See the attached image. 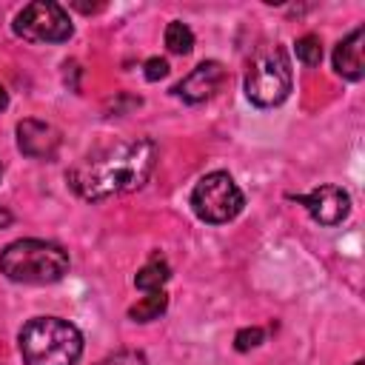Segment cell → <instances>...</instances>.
<instances>
[{
    "label": "cell",
    "instance_id": "obj_12",
    "mask_svg": "<svg viewBox=\"0 0 365 365\" xmlns=\"http://www.w3.org/2000/svg\"><path fill=\"white\" fill-rule=\"evenodd\" d=\"M165 308H168L165 291H148L137 305L128 308V317H131L134 322H151V319H157Z\"/></svg>",
    "mask_w": 365,
    "mask_h": 365
},
{
    "label": "cell",
    "instance_id": "obj_3",
    "mask_svg": "<svg viewBox=\"0 0 365 365\" xmlns=\"http://www.w3.org/2000/svg\"><path fill=\"white\" fill-rule=\"evenodd\" d=\"M68 271V254L48 240H17L0 251V274L23 285H48Z\"/></svg>",
    "mask_w": 365,
    "mask_h": 365
},
{
    "label": "cell",
    "instance_id": "obj_6",
    "mask_svg": "<svg viewBox=\"0 0 365 365\" xmlns=\"http://www.w3.org/2000/svg\"><path fill=\"white\" fill-rule=\"evenodd\" d=\"M14 34L29 43H66L74 34V26L63 6L48 0H34L17 11Z\"/></svg>",
    "mask_w": 365,
    "mask_h": 365
},
{
    "label": "cell",
    "instance_id": "obj_1",
    "mask_svg": "<svg viewBox=\"0 0 365 365\" xmlns=\"http://www.w3.org/2000/svg\"><path fill=\"white\" fill-rule=\"evenodd\" d=\"M154 163H157L154 140L140 137V140L114 143L100 151H91L66 174V180L83 200L97 202V200L140 188L148 180Z\"/></svg>",
    "mask_w": 365,
    "mask_h": 365
},
{
    "label": "cell",
    "instance_id": "obj_21",
    "mask_svg": "<svg viewBox=\"0 0 365 365\" xmlns=\"http://www.w3.org/2000/svg\"><path fill=\"white\" fill-rule=\"evenodd\" d=\"M0 174H3V163H0Z\"/></svg>",
    "mask_w": 365,
    "mask_h": 365
},
{
    "label": "cell",
    "instance_id": "obj_14",
    "mask_svg": "<svg viewBox=\"0 0 365 365\" xmlns=\"http://www.w3.org/2000/svg\"><path fill=\"white\" fill-rule=\"evenodd\" d=\"M297 57L305 66H319V60H322V43H319V37L317 34H302L297 40Z\"/></svg>",
    "mask_w": 365,
    "mask_h": 365
},
{
    "label": "cell",
    "instance_id": "obj_4",
    "mask_svg": "<svg viewBox=\"0 0 365 365\" xmlns=\"http://www.w3.org/2000/svg\"><path fill=\"white\" fill-rule=\"evenodd\" d=\"M291 86H294V74H291V60L285 48L268 46L254 54L245 71V97L254 106L259 108L279 106L291 94Z\"/></svg>",
    "mask_w": 365,
    "mask_h": 365
},
{
    "label": "cell",
    "instance_id": "obj_5",
    "mask_svg": "<svg viewBox=\"0 0 365 365\" xmlns=\"http://www.w3.org/2000/svg\"><path fill=\"white\" fill-rule=\"evenodd\" d=\"M245 205L242 191L237 188L234 177L225 171H211L205 177L197 180L194 191H191V208L202 222L220 225L234 220Z\"/></svg>",
    "mask_w": 365,
    "mask_h": 365
},
{
    "label": "cell",
    "instance_id": "obj_2",
    "mask_svg": "<svg viewBox=\"0 0 365 365\" xmlns=\"http://www.w3.org/2000/svg\"><path fill=\"white\" fill-rule=\"evenodd\" d=\"M20 356L26 365H77L83 334L60 317H34L20 328Z\"/></svg>",
    "mask_w": 365,
    "mask_h": 365
},
{
    "label": "cell",
    "instance_id": "obj_9",
    "mask_svg": "<svg viewBox=\"0 0 365 365\" xmlns=\"http://www.w3.org/2000/svg\"><path fill=\"white\" fill-rule=\"evenodd\" d=\"M17 148L34 160H51L60 148V131L51 123L26 117L17 123Z\"/></svg>",
    "mask_w": 365,
    "mask_h": 365
},
{
    "label": "cell",
    "instance_id": "obj_7",
    "mask_svg": "<svg viewBox=\"0 0 365 365\" xmlns=\"http://www.w3.org/2000/svg\"><path fill=\"white\" fill-rule=\"evenodd\" d=\"M294 202H299L319 225H336L351 211V197L339 185H319L311 194H291Z\"/></svg>",
    "mask_w": 365,
    "mask_h": 365
},
{
    "label": "cell",
    "instance_id": "obj_20",
    "mask_svg": "<svg viewBox=\"0 0 365 365\" xmlns=\"http://www.w3.org/2000/svg\"><path fill=\"white\" fill-rule=\"evenodd\" d=\"M354 365H362V362H359V359H356V362H354Z\"/></svg>",
    "mask_w": 365,
    "mask_h": 365
},
{
    "label": "cell",
    "instance_id": "obj_10",
    "mask_svg": "<svg viewBox=\"0 0 365 365\" xmlns=\"http://www.w3.org/2000/svg\"><path fill=\"white\" fill-rule=\"evenodd\" d=\"M362 43H365L362 26L354 29L345 40L336 43V48H334V68H336L339 77H345V80H362V74H365V60H362V48L365 46Z\"/></svg>",
    "mask_w": 365,
    "mask_h": 365
},
{
    "label": "cell",
    "instance_id": "obj_16",
    "mask_svg": "<svg viewBox=\"0 0 365 365\" xmlns=\"http://www.w3.org/2000/svg\"><path fill=\"white\" fill-rule=\"evenodd\" d=\"M97 365H148L143 351H117L106 359H100Z\"/></svg>",
    "mask_w": 365,
    "mask_h": 365
},
{
    "label": "cell",
    "instance_id": "obj_17",
    "mask_svg": "<svg viewBox=\"0 0 365 365\" xmlns=\"http://www.w3.org/2000/svg\"><path fill=\"white\" fill-rule=\"evenodd\" d=\"M168 74V63L163 60V57H148L145 60V80H163Z\"/></svg>",
    "mask_w": 365,
    "mask_h": 365
},
{
    "label": "cell",
    "instance_id": "obj_19",
    "mask_svg": "<svg viewBox=\"0 0 365 365\" xmlns=\"http://www.w3.org/2000/svg\"><path fill=\"white\" fill-rule=\"evenodd\" d=\"M11 222V214L9 211H0V225H9Z\"/></svg>",
    "mask_w": 365,
    "mask_h": 365
},
{
    "label": "cell",
    "instance_id": "obj_13",
    "mask_svg": "<svg viewBox=\"0 0 365 365\" xmlns=\"http://www.w3.org/2000/svg\"><path fill=\"white\" fill-rule=\"evenodd\" d=\"M165 46L171 54H188L194 48V31L180 20H171L165 26Z\"/></svg>",
    "mask_w": 365,
    "mask_h": 365
},
{
    "label": "cell",
    "instance_id": "obj_18",
    "mask_svg": "<svg viewBox=\"0 0 365 365\" xmlns=\"http://www.w3.org/2000/svg\"><path fill=\"white\" fill-rule=\"evenodd\" d=\"M6 106H9V94H6V88L0 86V111H3Z\"/></svg>",
    "mask_w": 365,
    "mask_h": 365
},
{
    "label": "cell",
    "instance_id": "obj_11",
    "mask_svg": "<svg viewBox=\"0 0 365 365\" xmlns=\"http://www.w3.org/2000/svg\"><path fill=\"white\" fill-rule=\"evenodd\" d=\"M168 277H171L168 262H165L163 257H151V259L137 271L134 285H137L140 291H163V285L168 282Z\"/></svg>",
    "mask_w": 365,
    "mask_h": 365
},
{
    "label": "cell",
    "instance_id": "obj_15",
    "mask_svg": "<svg viewBox=\"0 0 365 365\" xmlns=\"http://www.w3.org/2000/svg\"><path fill=\"white\" fill-rule=\"evenodd\" d=\"M265 339V331L262 328H242V331H237V336H234V348L237 351H251V348H257L259 342Z\"/></svg>",
    "mask_w": 365,
    "mask_h": 365
},
{
    "label": "cell",
    "instance_id": "obj_8",
    "mask_svg": "<svg viewBox=\"0 0 365 365\" xmlns=\"http://www.w3.org/2000/svg\"><path fill=\"white\" fill-rule=\"evenodd\" d=\"M222 80H225L222 63H217V60H202V63H200L197 68H191L171 91H174L180 100H185V103H202V100H208V97L217 94V88L222 86Z\"/></svg>",
    "mask_w": 365,
    "mask_h": 365
}]
</instances>
